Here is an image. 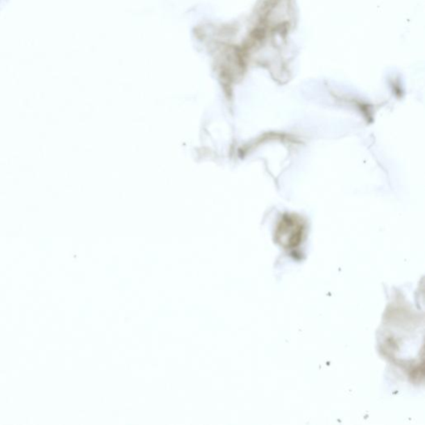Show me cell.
Masks as SVG:
<instances>
[{
	"instance_id": "6da1fadb",
	"label": "cell",
	"mask_w": 425,
	"mask_h": 425,
	"mask_svg": "<svg viewBox=\"0 0 425 425\" xmlns=\"http://www.w3.org/2000/svg\"><path fill=\"white\" fill-rule=\"evenodd\" d=\"M301 236H303V227L299 220L286 219L283 221L278 229V240L284 247H295L300 244Z\"/></svg>"
}]
</instances>
